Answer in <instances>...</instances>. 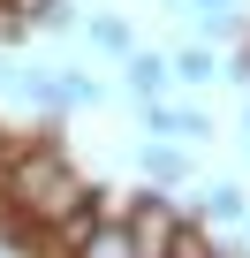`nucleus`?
<instances>
[{"label": "nucleus", "instance_id": "obj_1", "mask_svg": "<svg viewBox=\"0 0 250 258\" xmlns=\"http://www.w3.org/2000/svg\"><path fill=\"white\" fill-rule=\"evenodd\" d=\"M0 190H8V213H16V220H38L46 235H53L61 220H76V213H84V198H91V182H76V167H68V152H61L53 137H38V145L8 152V167H0Z\"/></svg>", "mask_w": 250, "mask_h": 258}, {"label": "nucleus", "instance_id": "obj_2", "mask_svg": "<svg viewBox=\"0 0 250 258\" xmlns=\"http://www.w3.org/2000/svg\"><path fill=\"white\" fill-rule=\"evenodd\" d=\"M129 235H137V258H167L175 250V235H182V213L167 205V198H137V213H129Z\"/></svg>", "mask_w": 250, "mask_h": 258}, {"label": "nucleus", "instance_id": "obj_3", "mask_svg": "<svg viewBox=\"0 0 250 258\" xmlns=\"http://www.w3.org/2000/svg\"><path fill=\"white\" fill-rule=\"evenodd\" d=\"M144 129H152L159 145H175V137H197V145H205V137H212L205 106H175V99H152V106H144Z\"/></svg>", "mask_w": 250, "mask_h": 258}, {"label": "nucleus", "instance_id": "obj_4", "mask_svg": "<svg viewBox=\"0 0 250 258\" xmlns=\"http://www.w3.org/2000/svg\"><path fill=\"white\" fill-rule=\"evenodd\" d=\"M68 258H137V235H129V220H99Z\"/></svg>", "mask_w": 250, "mask_h": 258}, {"label": "nucleus", "instance_id": "obj_5", "mask_svg": "<svg viewBox=\"0 0 250 258\" xmlns=\"http://www.w3.org/2000/svg\"><path fill=\"white\" fill-rule=\"evenodd\" d=\"M121 69H129V91H137L144 106H152V99H167V84H175V69H167V53H129Z\"/></svg>", "mask_w": 250, "mask_h": 258}, {"label": "nucleus", "instance_id": "obj_6", "mask_svg": "<svg viewBox=\"0 0 250 258\" xmlns=\"http://www.w3.org/2000/svg\"><path fill=\"white\" fill-rule=\"evenodd\" d=\"M167 69H175V84H212L220 76V53L197 38V46H182V53H167Z\"/></svg>", "mask_w": 250, "mask_h": 258}, {"label": "nucleus", "instance_id": "obj_7", "mask_svg": "<svg viewBox=\"0 0 250 258\" xmlns=\"http://www.w3.org/2000/svg\"><path fill=\"white\" fill-rule=\"evenodd\" d=\"M91 46H106V53H121V61L137 53V46H129V23H114V16H91Z\"/></svg>", "mask_w": 250, "mask_h": 258}, {"label": "nucleus", "instance_id": "obj_8", "mask_svg": "<svg viewBox=\"0 0 250 258\" xmlns=\"http://www.w3.org/2000/svg\"><path fill=\"white\" fill-rule=\"evenodd\" d=\"M91 99H99V84H91V76H76V69H68V76H53V106H91Z\"/></svg>", "mask_w": 250, "mask_h": 258}, {"label": "nucleus", "instance_id": "obj_9", "mask_svg": "<svg viewBox=\"0 0 250 258\" xmlns=\"http://www.w3.org/2000/svg\"><path fill=\"white\" fill-rule=\"evenodd\" d=\"M167 258H220V243H212L197 220H182V235H175V250H167Z\"/></svg>", "mask_w": 250, "mask_h": 258}, {"label": "nucleus", "instance_id": "obj_10", "mask_svg": "<svg viewBox=\"0 0 250 258\" xmlns=\"http://www.w3.org/2000/svg\"><path fill=\"white\" fill-rule=\"evenodd\" d=\"M235 213H242V190L235 182H212L205 190V220H235Z\"/></svg>", "mask_w": 250, "mask_h": 258}, {"label": "nucleus", "instance_id": "obj_11", "mask_svg": "<svg viewBox=\"0 0 250 258\" xmlns=\"http://www.w3.org/2000/svg\"><path fill=\"white\" fill-rule=\"evenodd\" d=\"M144 175H152V182H182V160H175L167 145H144Z\"/></svg>", "mask_w": 250, "mask_h": 258}, {"label": "nucleus", "instance_id": "obj_12", "mask_svg": "<svg viewBox=\"0 0 250 258\" xmlns=\"http://www.w3.org/2000/svg\"><path fill=\"white\" fill-rule=\"evenodd\" d=\"M8 8H16V16H23V23H46V16H53V8H61V0H8Z\"/></svg>", "mask_w": 250, "mask_h": 258}, {"label": "nucleus", "instance_id": "obj_13", "mask_svg": "<svg viewBox=\"0 0 250 258\" xmlns=\"http://www.w3.org/2000/svg\"><path fill=\"white\" fill-rule=\"evenodd\" d=\"M197 8H227V0H197Z\"/></svg>", "mask_w": 250, "mask_h": 258}, {"label": "nucleus", "instance_id": "obj_14", "mask_svg": "<svg viewBox=\"0 0 250 258\" xmlns=\"http://www.w3.org/2000/svg\"><path fill=\"white\" fill-rule=\"evenodd\" d=\"M242 145H250V121H242Z\"/></svg>", "mask_w": 250, "mask_h": 258}]
</instances>
